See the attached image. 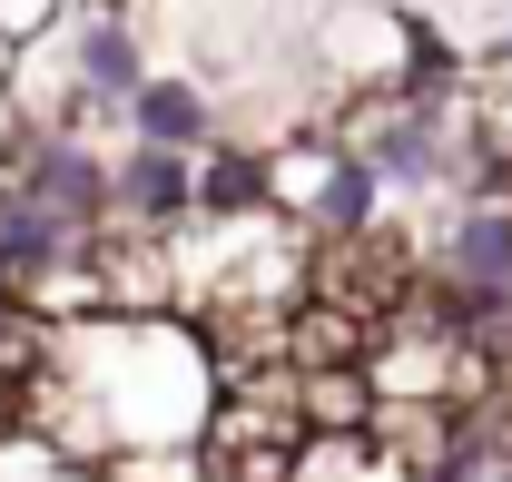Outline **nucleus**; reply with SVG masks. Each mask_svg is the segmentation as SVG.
I'll list each match as a JSON object with an SVG mask.
<instances>
[{"mask_svg": "<svg viewBox=\"0 0 512 482\" xmlns=\"http://www.w3.org/2000/svg\"><path fill=\"white\" fill-rule=\"evenodd\" d=\"M79 0H0V50H20V40H50Z\"/></svg>", "mask_w": 512, "mask_h": 482, "instance_id": "7", "label": "nucleus"}, {"mask_svg": "<svg viewBox=\"0 0 512 482\" xmlns=\"http://www.w3.org/2000/svg\"><path fill=\"white\" fill-rule=\"evenodd\" d=\"M197 207V158L188 148H138L128 138L119 158H109V217L128 227H178Z\"/></svg>", "mask_w": 512, "mask_h": 482, "instance_id": "2", "label": "nucleus"}, {"mask_svg": "<svg viewBox=\"0 0 512 482\" xmlns=\"http://www.w3.org/2000/svg\"><path fill=\"white\" fill-rule=\"evenodd\" d=\"M119 119H128L138 148H188V158H197V148L217 138V89L188 79V69H148V79H138V99H128Z\"/></svg>", "mask_w": 512, "mask_h": 482, "instance_id": "3", "label": "nucleus"}, {"mask_svg": "<svg viewBox=\"0 0 512 482\" xmlns=\"http://www.w3.org/2000/svg\"><path fill=\"white\" fill-rule=\"evenodd\" d=\"M296 60H306V79L325 89V109H335V99H394V89L453 79L444 69V30H434L424 10H404V0H325L316 20L296 30Z\"/></svg>", "mask_w": 512, "mask_h": 482, "instance_id": "1", "label": "nucleus"}, {"mask_svg": "<svg viewBox=\"0 0 512 482\" xmlns=\"http://www.w3.org/2000/svg\"><path fill=\"white\" fill-rule=\"evenodd\" d=\"M99 482H217L207 443H158V453H109Z\"/></svg>", "mask_w": 512, "mask_h": 482, "instance_id": "6", "label": "nucleus"}, {"mask_svg": "<svg viewBox=\"0 0 512 482\" xmlns=\"http://www.w3.org/2000/svg\"><path fill=\"white\" fill-rule=\"evenodd\" d=\"M463 128H473V158H483V178H512V40L503 50H483V60H463Z\"/></svg>", "mask_w": 512, "mask_h": 482, "instance_id": "4", "label": "nucleus"}, {"mask_svg": "<svg viewBox=\"0 0 512 482\" xmlns=\"http://www.w3.org/2000/svg\"><path fill=\"white\" fill-rule=\"evenodd\" d=\"M0 482H99V463H79L69 443H50L40 423H0Z\"/></svg>", "mask_w": 512, "mask_h": 482, "instance_id": "5", "label": "nucleus"}]
</instances>
